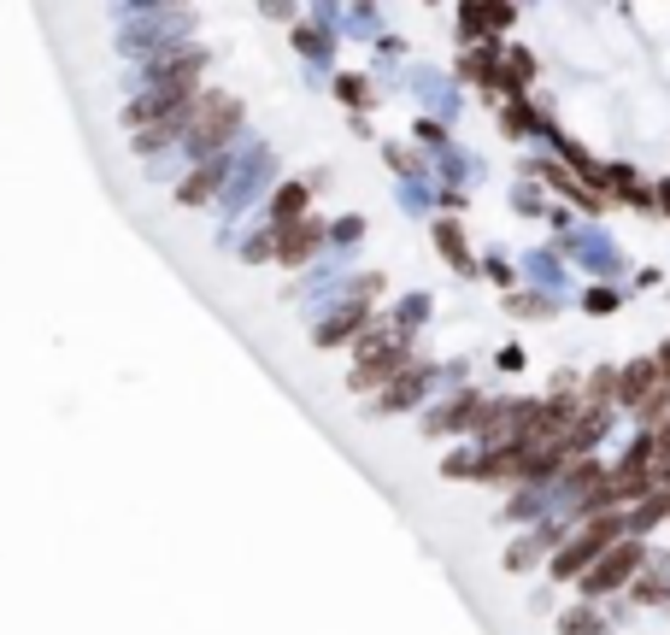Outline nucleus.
<instances>
[{"instance_id":"nucleus-1","label":"nucleus","mask_w":670,"mask_h":635,"mask_svg":"<svg viewBox=\"0 0 670 635\" xmlns=\"http://www.w3.org/2000/svg\"><path fill=\"white\" fill-rule=\"evenodd\" d=\"M600 547H617V523H612V518H600L594 530H588V536H576L571 547L553 559V571H558V577H582L588 564H594V553H600Z\"/></svg>"},{"instance_id":"nucleus-2","label":"nucleus","mask_w":670,"mask_h":635,"mask_svg":"<svg viewBox=\"0 0 670 635\" xmlns=\"http://www.w3.org/2000/svg\"><path fill=\"white\" fill-rule=\"evenodd\" d=\"M635 564H641V547H635V541H629V547L617 541V547H606V564H594V571H588V589H594V594H600V589H617Z\"/></svg>"},{"instance_id":"nucleus-3","label":"nucleus","mask_w":670,"mask_h":635,"mask_svg":"<svg viewBox=\"0 0 670 635\" xmlns=\"http://www.w3.org/2000/svg\"><path fill=\"white\" fill-rule=\"evenodd\" d=\"M312 241H318V224H289V230H277V259H282V265H300V259L312 254Z\"/></svg>"},{"instance_id":"nucleus-4","label":"nucleus","mask_w":670,"mask_h":635,"mask_svg":"<svg viewBox=\"0 0 670 635\" xmlns=\"http://www.w3.org/2000/svg\"><path fill=\"white\" fill-rule=\"evenodd\" d=\"M236 124V100H212V118L200 124V136H195V147H218L223 141V130Z\"/></svg>"},{"instance_id":"nucleus-5","label":"nucleus","mask_w":670,"mask_h":635,"mask_svg":"<svg viewBox=\"0 0 670 635\" xmlns=\"http://www.w3.org/2000/svg\"><path fill=\"white\" fill-rule=\"evenodd\" d=\"M658 377H665V371H653V365H629V371H624V382H617V395H624V406H629V400H641V395L653 389Z\"/></svg>"},{"instance_id":"nucleus-6","label":"nucleus","mask_w":670,"mask_h":635,"mask_svg":"<svg viewBox=\"0 0 670 635\" xmlns=\"http://www.w3.org/2000/svg\"><path fill=\"white\" fill-rule=\"evenodd\" d=\"M359 324H364V306H348L341 318H335V324H323V330H318V347H335V341H348Z\"/></svg>"},{"instance_id":"nucleus-7","label":"nucleus","mask_w":670,"mask_h":635,"mask_svg":"<svg viewBox=\"0 0 670 635\" xmlns=\"http://www.w3.org/2000/svg\"><path fill=\"white\" fill-rule=\"evenodd\" d=\"M418 389H423V377L412 371V377H400L389 395H382V406H389V412H394V406H412V400H418Z\"/></svg>"},{"instance_id":"nucleus-8","label":"nucleus","mask_w":670,"mask_h":635,"mask_svg":"<svg viewBox=\"0 0 670 635\" xmlns=\"http://www.w3.org/2000/svg\"><path fill=\"white\" fill-rule=\"evenodd\" d=\"M435 241H441V254L453 259L459 271H471V254H465V241H459V230H453V224H441V230H435Z\"/></svg>"},{"instance_id":"nucleus-9","label":"nucleus","mask_w":670,"mask_h":635,"mask_svg":"<svg viewBox=\"0 0 670 635\" xmlns=\"http://www.w3.org/2000/svg\"><path fill=\"white\" fill-rule=\"evenodd\" d=\"M212 183H218V165H206V171H200L195 183L182 188V200H188V206H195V200H206V195H212Z\"/></svg>"},{"instance_id":"nucleus-10","label":"nucleus","mask_w":670,"mask_h":635,"mask_svg":"<svg viewBox=\"0 0 670 635\" xmlns=\"http://www.w3.org/2000/svg\"><path fill=\"white\" fill-rule=\"evenodd\" d=\"M300 206H306V188H282V195L271 200V212H277V218H294Z\"/></svg>"},{"instance_id":"nucleus-11","label":"nucleus","mask_w":670,"mask_h":635,"mask_svg":"<svg viewBox=\"0 0 670 635\" xmlns=\"http://www.w3.org/2000/svg\"><path fill=\"white\" fill-rule=\"evenodd\" d=\"M665 206H670V188H665Z\"/></svg>"}]
</instances>
